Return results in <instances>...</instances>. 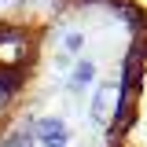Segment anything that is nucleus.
<instances>
[{"label": "nucleus", "mask_w": 147, "mask_h": 147, "mask_svg": "<svg viewBox=\"0 0 147 147\" xmlns=\"http://www.w3.org/2000/svg\"><path fill=\"white\" fill-rule=\"evenodd\" d=\"M30 59H33V37L15 22H4L0 26V70L18 74Z\"/></svg>", "instance_id": "nucleus-1"}, {"label": "nucleus", "mask_w": 147, "mask_h": 147, "mask_svg": "<svg viewBox=\"0 0 147 147\" xmlns=\"http://www.w3.org/2000/svg\"><path fill=\"white\" fill-rule=\"evenodd\" d=\"M114 107H118V81H99L96 88H92V121L96 125H110V118H114Z\"/></svg>", "instance_id": "nucleus-2"}, {"label": "nucleus", "mask_w": 147, "mask_h": 147, "mask_svg": "<svg viewBox=\"0 0 147 147\" xmlns=\"http://www.w3.org/2000/svg\"><path fill=\"white\" fill-rule=\"evenodd\" d=\"M30 132H33L37 144H70V125H66L59 114L33 118V121H30Z\"/></svg>", "instance_id": "nucleus-3"}, {"label": "nucleus", "mask_w": 147, "mask_h": 147, "mask_svg": "<svg viewBox=\"0 0 147 147\" xmlns=\"http://www.w3.org/2000/svg\"><path fill=\"white\" fill-rule=\"evenodd\" d=\"M92 81H96V63H92V59H77V66L70 70V81H66V88L81 92V88H88Z\"/></svg>", "instance_id": "nucleus-4"}, {"label": "nucleus", "mask_w": 147, "mask_h": 147, "mask_svg": "<svg viewBox=\"0 0 147 147\" xmlns=\"http://www.w3.org/2000/svg\"><path fill=\"white\" fill-rule=\"evenodd\" d=\"M15 92H18V74H4V70H0V114L11 107Z\"/></svg>", "instance_id": "nucleus-5"}, {"label": "nucleus", "mask_w": 147, "mask_h": 147, "mask_svg": "<svg viewBox=\"0 0 147 147\" xmlns=\"http://www.w3.org/2000/svg\"><path fill=\"white\" fill-rule=\"evenodd\" d=\"M33 144H37V140H33V132H30V125H15L11 136H7L0 147H33Z\"/></svg>", "instance_id": "nucleus-6"}, {"label": "nucleus", "mask_w": 147, "mask_h": 147, "mask_svg": "<svg viewBox=\"0 0 147 147\" xmlns=\"http://www.w3.org/2000/svg\"><path fill=\"white\" fill-rule=\"evenodd\" d=\"M81 48H85V33L81 30H66L63 33V55H81Z\"/></svg>", "instance_id": "nucleus-7"}, {"label": "nucleus", "mask_w": 147, "mask_h": 147, "mask_svg": "<svg viewBox=\"0 0 147 147\" xmlns=\"http://www.w3.org/2000/svg\"><path fill=\"white\" fill-rule=\"evenodd\" d=\"M18 7H22V0H0V18L18 15Z\"/></svg>", "instance_id": "nucleus-8"}]
</instances>
